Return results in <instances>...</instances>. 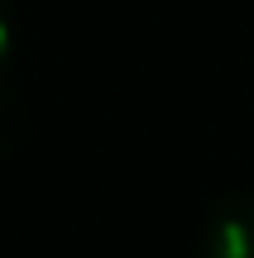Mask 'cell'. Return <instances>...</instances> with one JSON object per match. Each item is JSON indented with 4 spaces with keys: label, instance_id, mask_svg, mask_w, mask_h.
<instances>
[{
    "label": "cell",
    "instance_id": "obj_1",
    "mask_svg": "<svg viewBox=\"0 0 254 258\" xmlns=\"http://www.w3.org/2000/svg\"><path fill=\"white\" fill-rule=\"evenodd\" d=\"M197 258H254V206L226 201L207 225V244Z\"/></svg>",
    "mask_w": 254,
    "mask_h": 258
},
{
    "label": "cell",
    "instance_id": "obj_2",
    "mask_svg": "<svg viewBox=\"0 0 254 258\" xmlns=\"http://www.w3.org/2000/svg\"><path fill=\"white\" fill-rule=\"evenodd\" d=\"M10 48V15H5V0H0V57H5Z\"/></svg>",
    "mask_w": 254,
    "mask_h": 258
}]
</instances>
